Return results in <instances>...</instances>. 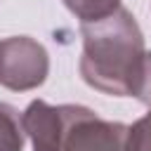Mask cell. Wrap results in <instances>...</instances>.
<instances>
[{"mask_svg":"<svg viewBox=\"0 0 151 151\" xmlns=\"http://www.w3.org/2000/svg\"><path fill=\"white\" fill-rule=\"evenodd\" d=\"M83 80L111 97H134L142 64H144V33L130 9L123 5L104 19L80 24Z\"/></svg>","mask_w":151,"mask_h":151,"instance_id":"obj_1","label":"cell"},{"mask_svg":"<svg viewBox=\"0 0 151 151\" xmlns=\"http://www.w3.org/2000/svg\"><path fill=\"white\" fill-rule=\"evenodd\" d=\"M50 73L47 50L31 35H12L0 40V85L12 92L40 87Z\"/></svg>","mask_w":151,"mask_h":151,"instance_id":"obj_2","label":"cell"},{"mask_svg":"<svg viewBox=\"0 0 151 151\" xmlns=\"http://www.w3.org/2000/svg\"><path fill=\"white\" fill-rule=\"evenodd\" d=\"M125 132L127 125L104 120L92 109L76 104L61 151H125Z\"/></svg>","mask_w":151,"mask_h":151,"instance_id":"obj_3","label":"cell"},{"mask_svg":"<svg viewBox=\"0 0 151 151\" xmlns=\"http://www.w3.org/2000/svg\"><path fill=\"white\" fill-rule=\"evenodd\" d=\"M76 104L52 106L42 99H33L21 113L24 134L31 139L33 151H61L66 127L71 123Z\"/></svg>","mask_w":151,"mask_h":151,"instance_id":"obj_4","label":"cell"},{"mask_svg":"<svg viewBox=\"0 0 151 151\" xmlns=\"http://www.w3.org/2000/svg\"><path fill=\"white\" fill-rule=\"evenodd\" d=\"M24 139L19 111L12 104L0 101V151H24Z\"/></svg>","mask_w":151,"mask_h":151,"instance_id":"obj_5","label":"cell"},{"mask_svg":"<svg viewBox=\"0 0 151 151\" xmlns=\"http://www.w3.org/2000/svg\"><path fill=\"white\" fill-rule=\"evenodd\" d=\"M64 5L71 14H76V19H80V24H90L116 12L120 0H64Z\"/></svg>","mask_w":151,"mask_h":151,"instance_id":"obj_6","label":"cell"},{"mask_svg":"<svg viewBox=\"0 0 151 151\" xmlns=\"http://www.w3.org/2000/svg\"><path fill=\"white\" fill-rule=\"evenodd\" d=\"M125 151H151V113H146L127 127Z\"/></svg>","mask_w":151,"mask_h":151,"instance_id":"obj_7","label":"cell"},{"mask_svg":"<svg viewBox=\"0 0 151 151\" xmlns=\"http://www.w3.org/2000/svg\"><path fill=\"white\" fill-rule=\"evenodd\" d=\"M134 97L151 109V52L144 54V64H142V76H139V85H137V92Z\"/></svg>","mask_w":151,"mask_h":151,"instance_id":"obj_8","label":"cell"}]
</instances>
